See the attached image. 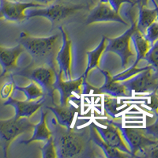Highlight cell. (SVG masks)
<instances>
[{"instance_id":"cell-7","label":"cell","mask_w":158,"mask_h":158,"mask_svg":"<svg viewBox=\"0 0 158 158\" xmlns=\"http://www.w3.org/2000/svg\"><path fill=\"white\" fill-rule=\"evenodd\" d=\"M122 82L131 94L152 93L158 87V74L149 65L147 69Z\"/></svg>"},{"instance_id":"cell-5","label":"cell","mask_w":158,"mask_h":158,"mask_svg":"<svg viewBox=\"0 0 158 158\" xmlns=\"http://www.w3.org/2000/svg\"><path fill=\"white\" fill-rule=\"evenodd\" d=\"M86 8L84 5H74L66 3H52L44 7L30 8L26 10V18H47L54 26L56 24L70 18L81 10Z\"/></svg>"},{"instance_id":"cell-9","label":"cell","mask_w":158,"mask_h":158,"mask_svg":"<svg viewBox=\"0 0 158 158\" xmlns=\"http://www.w3.org/2000/svg\"><path fill=\"white\" fill-rule=\"evenodd\" d=\"M86 79L85 78L84 74L75 79L63 78V75L61 72H58L56 76L54 89L59 94V104L67 105L69 101L74 94L80 96L83 94L85 83Z\"/></svg>"},{"instance_id":"cell-31","label":"cell","mask_w":158,"mask_h":158,"mask_svg":"<svg viewBox=\"0 0 158 158\" xmlns=\"http://www.w3.org/2000/svg\"><path fill=\"white\" fill-rule=\"evenodd\" d=\"M101 2H107L109 4L111 7L113 8L114 10L119 13V10L121 8V6L124 3H131L133 4L131 0H100Z\"/></svg>"},{"instance_id":"cell-35","label":"cell","mask_w":158,"mask_h":158,"mask_svg":"<svg viewBox=\"0 0 158 158\" xmlns=\"http://www.w3.org/2000/svg\"><path fill=\"white\" fill-rule=\"evenodd\" d=\"M149 0H137L135 3L138 4V6H147Z\"/></svg>"},{"instance_id":"cell-26","label":"cell","mask_w":158,"mask_h":158,"mask_svg":"<svg viewBox=\"0 0 158 158\" xmlns=\"http://www.w3.org/2000/svg\"><path fill=\"white\" fill-rule=\"evenodd\" d=\"M144 59H146L158 74V40L151 45Z\"/></svg>"},{"instance_id":"cell-29","label":"cell","mask_w":158,"mask_h":158,"mask_svg":"<svg viewBox=\"0 0 158 158\" xmlns=\"http://www.w3.org/2000/svg\"><path fill=\"white\" fill-rule=\"evenodd\" d=\"M144 35L151 44H154L158 40V22L156 21L149 25Z\"/></svg>"},{"instance_id":"cell-23","label":"cell","mask_w":158,"mask_h":158,"mask_svg":"<svg viewBox=\"0 0 158 158\" xmlns=\"http://www.w3.org/2000/svg\"><path fill=\"white\" fill-rule=\"evenodd\" d=\"M15 90L22 92L25 94L26 101H36L45 97L41 87L32 81H31V82L26 86H19L16 84Z\"/></svg>"},{"instance_id":"cell-30","label":"cell","mask_w":158,"mask_h":158,"mask_svg":"<svg viewBox=\"0 0 158 158\" xmlns=\"http://www.w3.org/2000/svg\"><path fill=\"white\" fill-rule=\"evenodd\" d=\"M144 131L148 136L153 138V139L158 140V118L153 124L146 127V128Z\"/></svg>"},{"instance_id":"cell-37","label":"cell","mask_w":158,"mask_h":158,"mask_svg":"<svg viewBox=\"0 0 158 158\" xmlns=\"http://www.w3.org/2000/svg\"><path fill=\"white\" fill-rule=\"evenodd\" d=\"M0 3H1V2H0Z\"/></svg>"},{"instance_id":"cell-4","label":"cell","mask_w":158,"mask_h":158,"mask_svg":"<svg viewBox=\"0 0 158 158\" xmlns=\"http://www.w3.org/2000/svg\"><path fill=\"white\" fill-rule=\"evenodd\" d=\"M34 126L29 118L14 115L7 119H0V146L5 157L7 156L10 144L21 135L32 131Z\"/></svg>"},{"instance_id":"cell-20","label":"cell","mask_w":158,"mask_h":158,"mask_svg":"<svg viewBox=\"0 0 158 158\" xmlns=\"http://www.w3.org/2000/svg\"><path fill=\"white\" fill-rule=\"evenodd\" d=\"M108 41H107L106 36H103L101 42L97 45V47L94 50L89 51L86 52L87 58H88V63H87L86 69L83 74L85 76V78L87 79L89 74L92 70L95 68H99L100 63H101V59L102 57L103 54L105 52Z\"/></svg>"},{"instance_id":"cell-14","label":"cell","mask_w":158,"mask_h":158,"mask_svg":"<svg viewBox=\"0 0 158 158\" xmlns=\"http://www.w3.org/2000/svg\"><path fill=\"white\" fill-rule=\"evenodd\" d=\"M101 22H119L127 25V23L123 19L119 13L114 10L113 8L107 2L100 1L95 7L90 11L85 24L89 25Z\"/></svg>"},{"instance_id":"cell-3","label":"cell","mask_w":158,"mask_h":158,"mask_svg":"<svg viewBox=\"0 0 158 158\" xmlns=\"http://www.w3.org/2000/svg\"><path fill=\"white\" fill-rule=\"evenodd\" d=\"M59 68L56 66L46 63H32L27 67L18 70L10 76H22L34 81L43 89L44 95L54 101V85L56 80Z\"/></svg>"},{"instance_id":"cell-13","label":"cell","mask_w":158,"mask_h":158,"mask_svg":"<svg viewBox=\"0 0 158 158\" xmlns=\"http://www.w3.org/2000/svg\"><path fill=\"white\" fill-rule=\"evenodd\" d=\"M25 52L21 44L12 48H6L0 45V67L2 73L0 77L12 75L18 70V60L21 55Z\"/></svg>"},{"instance_id":"cell-16","label":"cell","mask_w":158,"mask_h":158,"mask_svg":"<svg viewBox=\"0 0 158 158\" xmlns=\"http://www.w3.org/2000/svg\"><path fill=\"white\" fill-rule=\"evenodd\" d=\"M45 101V97L36 100V101H20L18 99L9 97L6 100L3 105L5 106H12L15 108V116L18 118H30L34 115L36 111L43 106Z\"/></svg>"},{"instance_id":"cell-32","label":"cell","mask_w":158,"mask_h":158,"mask_svg":"<svg viewBox=\"0 0 158 158\" xmlns=\"http://www.w3.org/2000/svg\"><path fill=\"white\" fill-rule=\"evenodd\" d=\"M142 156H146V157H158V141L155 144L150 146L149 147L144 149L142 153Z\"/></svg>"},{"instance_id":"cell-36","label":"cell","mask_w":158,"mask_h":158,"mask_svg":"<svg viewBox=\"0 0 158 158\" xmlns=\"http://www.w3.org/2000/svg\"><path fill=\"white\" fill-rule=\"evenodd\" d=\"M156 11H157V16H156V22H158V6H156Z\"/></svg>"},{"instance_id":"cell-11","label":"cell","mask_w":158,"mask_h":158,"mask_svg":"<svg viewBox=\"0 0 158 158\" xmlns=\"http://www.w3.org/2000/svg\"><path fill=\"white\" fill-rule=\"evenodd\" d=\"M62 36V44L59 48L56 55V63L59 71L61 72L63 78H73L72 74V66H73V57H72V41L69 38L67 31L63 26L59 27Z\"/></svg>"},{"instance_id":"cell-2","label":"cell","mask_w":158,"mask_h":158,"mask_svg":"<svg viewBox=\"0 0 158 158\" xmlns=\"http://www.w3.org/2000/svg\"><path fill=\"white\" fill-rule=\"evenodd\" d=\"M18 43L23 46L25 52L32 57V63H46L58 67L56 58L61 47V41L58 34L38 37L31 36L26 32H22Z\"/></svg>"},{"instance_id":"cell-10","label":"cell","mask_w":158,"mask_h":158,"mask_svg":"<svg viewBox=\"0 0 158 158\" xmlns=\"http://www.w3.org/2000/svg\"><path fill=\"white\" fill-rule=\"evenodd\" d=\"M124 140L129 146L132 156H137V153H142L144 149L156 143L158 140L150 138L145 131L139 128L124 127L122 124H118Z\"/></svg>"},{"instance_id":"cell-21","label":"cell","mask_w":158,"mask_h":158,"mask_svg":"<svg viewBox=\"0 0 158 158\" xmlns=\"http://www.w3.org/2000/svg\"><path fill=\"white\" fill-rule=\"evenodd\" d=\"M131 40L133 42L135 51H136V60L132 66L137 67L138 63L142 59H144L152 44L146 39L145 35L138 30V29H136V30L133 32V34L131 36Z\"/></svg>"},{"instance_id":"cell-27","label":"cell","mask_w":158,"mask_h":158,"mask_svg":"<svg viewBox=\"0 0 158 158\" xmlns=\"http://www.w3.org/2000/svg\"><path fill=\"white\" fill-rule=\"evenodd\" d=\"M42 153V157L43 158H56L57 153H56V149L55 146L54 141L52 137H51L47 142H45V144L43 147L40 148Z\"/></svg>"},{"instance_id":"cell-17","label":"cell","mask_w":158,"mask_h":158,"mask_svg":"<svg viewBox=\"0 0 158 158\" xmlns=\"http://www.w3.org/2000/svg\"><path fill=\"white\" fill-rule=\"evenodd\" d=\"M48 109L54 114L58 123L67 128L72 127V124L77 113V109L73 105H61L54 104L53 106H48Z\"/></svg>"},{"instance_id":"cell-15","label":"cell","mask_w":158,"mask_h":158,"mask_svg":"<svg viewBox=\"0 0 158 158\" xmlns=\"http://www.w3.org/2000/svg\"><path fill=\"white\" fill-rule=\"evenodd\" d=\"M98 69L105 77V81H104V83L103 84L102 86H101L100 88H94V87L92 86L88 87L87 82H85V85L86 87L91 89H94V94H104V95L107 94V95H110L111 97H117V98L131 97V94L127 89L122 81L114 80L112 75L107 70H101L100 68Z\"/></svg>"},{"instance_id":"cell-28","label":"cell","mask_w":158,"mask_h":158,"mask_svg":"<svg viewBox=\"0 0 158 158\" xmlns=\"http://www.w3.org/2000/svg\"><path fill=\"white\" fill-rule=\"evenodd\" d=\"M16 83L13 79V76H10V81L6 82L2 85L0 89V97L2 100H7L9 97H12V94L15 90Z\"/></svg>"},{"instance_id":"cell-25","label":"cell","mask_w":158,"mask_h":158,"mask_svg":"<svg viewBox=\"0 0 158 158\" xmlns=\"http://www.w3.org/2000/svg\"><path fill=\"white\" fill-rule=\"evenodd\" d=\"M149 67V66L145 67H141V68H138V67H135V66H131L130 68L128 69H125L123 72L121 73H118V74H115V75L112 76L114 80L118 81H124L127 80V79L131 78V77H134L135 75L138 74V73H140V72L143 71L146 69H147Z\"/></svg>"},{"instance_id":"cell-22","label":"cell","mask_w":158,"mask_h":158,"mask_svg":"<svg viewBox=\"0 0 158 158\" xmlns=\"http://www.w3.org/2000/svg\"><path fill=\"white\" fill-rule=\"evenodd\" d=\"M156 8L152 10L148 9L146 6H139V17L138 23H136L138 30L145 34L147 28L156 21Z\"/></svg>"},{"instance_id":"cell-24","label":"cell","mask_w":158,"mask_h":158,"mask_svg":"<svg viewBox=\"0 0 158 158\" xmlns=\"http://www.w3.org/2000/svg\"><path fill=\"white\" fill-rule=\"evenodd\" d=\"M103 104L106 113L112 118H115L118 116V114L122 111L120 108L123 105V104H120L118 102L117 97H111L107 94H104Z\"/></svg>"},{"instance_id":"cell-19","label":"cell","mask_w":158,"mask_h":158,"mask_svg":"<svg viewBox=\"0 0 158 158\" xmlns=\"http://www.w3.org/2000/svg\"><path fill=\"white\" fill-rule=\"evenodd\" d=\"M89 135L90 138H91L92 142L96 144L97 146L101 148L104 152L105 156L108 158H124V157H131V155L128 154V153H123L119 149H116L115 147L109 146L108 143L104 142L102 139L97 130L93 125V123L90 124V126L89 127Z\"/></svg>"},{"instance_id":"cell-1","label":"cell","mask_w":158,"mask_h":158,"mask_svg":"<svg viewBox=\"0 0 158 158\" xmlns=\"http://www.w3.org/2000/svg\"><path fill=\"white\" fill-rule=\"evenodd\" d=\"M52 137L56 149L57 158L93 157L94 149L89 131H75L74 128H67L59 125L52 118L51 123Z\"/></svg>"},{"instance_id":"cell-18","label":"cell","mask_w":158,"mask_h":158,"mask_svg":"<svg viewBox=\"0 0 158 158\" xmlns=\"http://www.w3.org/2000/svg\"><path fill=\"white\" fill-rule=\"evenodd\" d=\"M48 112L42 111L40 118L37 124H36L32 130V135L29 139L20 142L23 145H29L35 142H47L52 137V131L47 123Z\"/></svg>"},{"instance_id":"cell-8","label":"cell","mask_w":158,"mask_h":158,"mask_svg":"<svg viewBox=\"0 0 158 158\" xmlns=\"http://www.w3.org/2000/svg\"><path fill=\"white\" fill-rule=\"evenodd\" d=\"M0 20L6 22H22L26 18V10L30 8L44 7L45 6L36 2H18L16 0H0Z\"/></svg>"},{"instance_id":"cell-6","label":"cell","mask_w":158,"mask_h":158,"mask_svg":"<svg viewBox=\"0 0 158 158\" xmlns=\"http://www.w3.org/2000/svg\"><path fill=\"white\" fill-rule=\"evenodd\" d=\"M136 29V23H132L131 27L119 36L115 38L107 37L108 45L105 52H112L118 56L121 59V67L124 70L127 67L130 59L135 56V53L131 50L130 43L131 36Z\"/></svg>"},{"instance_id":"cell-33","label":"cell","mask_w":158,"mask_h":158,"mask_svg":"<svg viewBox=\"0 0 158 158\" xmlns=\"http://www.w3.org/2000/svg\"><path fill=\"white\" fill-rule=\"evenodd\" d=\"M146 105L150 108L153 112L158 115V95L155 94L153 93L152 95L150 96V99H149V102L146 103Z\"/></svg>"},{"instance_id":"cell-34","label":"cell","mask_w":158,"mask_h":158,"mask_svg":"<svg viewBox=\"0 0 158 158\" xmlns=\"http://www.w3.org/2000/svg\"><path fill=\"white\" fill-rule=\"evenodd\" d=\"M33 1H35V2H36V3H40L41 5L48 6L53 3L56 0H33Z\"/></svg>"},{"instance_id":"cell-12","label":"cell","mask_w":158,"mask_h":158,"mask_svg":"<svg viewBox=\"0 0 158 158\" xmlns=\"http://www.w3.org/2000/svg\"><path fill=\"white\" fill-rule=\"evenodd\" d=\"M118 124L119 123L112 120H106L105 127H102L93 123L94 127L104 142L108 143L109 146L116 148L123 153L131 155L129 146H127L121 134Z\"/></svg>"}]
</instances>
